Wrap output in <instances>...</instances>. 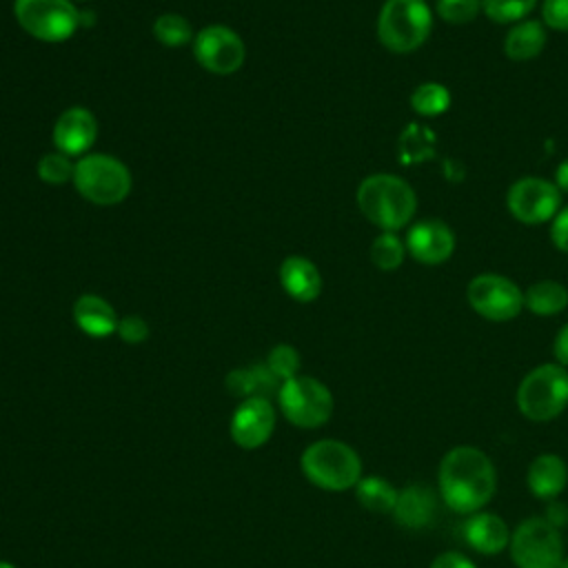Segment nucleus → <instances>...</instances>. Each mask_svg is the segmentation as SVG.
<instances>
[{
    "mask_svg": "<svg viewBox=\"0 0 568 568\" xmlns=\"http://www.w3.org/2000/svg\"><path fill=\"white\" fill-rule=\"evenodd\" d=\"M548 40V29L541 20L526 18L508 27L504 36V53L513 62H528L537 58Z\"/></svg>",
    "mask_w": 568,
    "mask_h": 568,
    "instance_id": "412c9836",
    "label": "nucleus"
},
{
    "mask_svg": "<svg viewBox=\"0 0 568 568\" xmlns=\"http://www.w3.org/2000/svg\"><path fill=\"white\" fill-rule=\"evenodd\" d=\"M115 333L126 344H142L149 337V324L140 315H124L118 320Z\"/></svg>",
    "mask_w": 568,
    "mask_h": 568,
    "instance_id": "473e14b6",
    "label": "nucleus"
},
{
    "mask_svg": "<svg viewBox=\"0 0 568 568\" xmlns=\"http://www.w3.org/2000/svg\"><path fill=\"white\" fill-rule=\"evenodd\" d=\"M541 22L550 31L568 33V0H541Z\"/></svg>",
    "mask_w": 568,
    "mask_h": 568,
    "instance_id": "2f4dec72",
    "label": "nucleus"
},
{
    "mask_svg": "<svg viewBox=\"0 0 568 568\" xmlns=\"http://www.w3.org/2000/svg\"><path fill=\"white\" fill-rule=\"evenodd\" d=\"M193 55L197 64L215 75H231L244 64V42L242 38L224 27L209 24L193 38Z\"/></svg>",
    "mask_w": 568,
    "mask_h": 568,
    "instance_id": "f8f14e48",
    "label": "nucleus"
},
{
    "mask_svg": "<svg viewBox=\"0 0 568 568\" xmlns=\"http://www.w3.org/2000/svg\"><path fill=\"white\" fill-rule=\"evenodd\" d=\"M282 382L268 371L266 364H255L248 368H235L226 375V388L231 395L237 397H266L277 395Z\"/></svg>",
    "mask_w": 568,
    "mask_h": 568,
    "instance_id": "4be33fe9",
    "label": "nucleus"
},
{
    "mask_svg": "<svg viewBox=\"0 0 568 568\" xmlns=\"http://www.w3.org/2000/svg\"><path fill=\"white\" fill-rule=\"evenodd\" d=\"M568 306V288L557 280H539L524 291V308L539 317H552Z\"/></svg>",
    "mask_w": 568,
    "mask_h": 568,
    "instance_id": "5701e85b",
    "label": "nucleus"
},
{
    "mask_svg": "<svg viewBox=\"0 0 568 568\" xmlns=\"http://www.w3.org/2000/svg\"><path fill=\"white\" fill-rule=\"evenodd\" d=\"M526 486L528 490L544 501L557 499L564 488L568 486V466L555 453L537 455L526 470Z\"/></svg>",
    "mask_w": 568,
    "mask_h": 568,
    "instance_id": "a211bd4d",
    "label": "nucleus"
},
{
    "mask_svg": "<svg viewBox=\"0 0 568 568\" xmlns=\"http://www.w3.org/2000/svg\"><path fill=\"white\" fill-rule=\"evenodd\" d=\"M550 242L557 251L568 253V204H564L557 215L550 220Z\"/></svg>",
    "mask_w": 568,
    "mask_h": 568,
    "instance_id": "72a5a7b5",
    "label": "nucleus"
},
{
    "mask_svg": "<svg viewBox=\"0 0 568 568\" xmlns=\"http://www.w3.org/2000/svg\"><path fill=\"white\" fill-rule=\"evenodd\" d=\"M397 488L379 477V475H368V477H362L357 484H355V497L357 501L371 510V513H393L395 508V501H397Z\"/></svg>",
    "mask_w": 568,
    "mask_h": 568,
    "instance_id": "b1692460",
    "label": "nucleus"
},
{
    "mask_svg": "<svg viewBox=\"0 0 568 568\" xmlns=\"http://www.w3.org/2000/svg\"><path fill=\"white\" fill-rule=\"evenodd\" d=\"M404 242L408 255L424 266H439L455 253V233L444 220L437 217L410 224Z\"/></svg>",
    "mask_w": 568,
    "mask_h": 568,
    "instance_id": "ddd939ff",
    "label": "nucleus"
},
{
    "mask_svg": "<svg viewBox=\"0 0 568 568\" xmlns=\"http://www.w3.org/2000/svg\"><path fill=\"white\" fill-rule=\"evenodd\" d=\"M302 470L324 490H346L362 479V459L346 442L320 439L302 453Z\"/></svg>",
    "mask_w": 568,
    "mask_h": 568,
    "instance_id": "39448f33",
    "label": "nucleus"
},
{
    "mask_svg": "<svg viewBox=\"0 0 568 568\" xmlns=\"http://www.w3.org/2000/svg\"><path fill=\"white\" fill-rule=\"evenodd\" d=\"M510 528L497 515L488 510H477L464 521V539L479 555H499L510 544Z\"/></svg>",
    "mask_w": 568,
    "mask_h": 568,
    "instance_id": "dca6fc26",
    "label": "nucleus"
},
{
    "mask_svg": "<svg viewBox=\"0 0 568 568\" xmlns=\"http://www.w3.org/2000/svg\"><path fill=\"white\" fill-rule=\"evenodd\" d=\"M410 109L422 118H437L450 109V91L439 82H422L413 89Z\"/></svg>",
    "mask_w": 568,
    "mask_h": 568,
    "instance_id": "393cba45",
    "label": "nucleus"
},
{
    "mask_svg": "<svg viewBox=\"0 0 568 568\" xmlns=\"http://www.w3.org/2000/svg\"><path fill=\"white\" fill-rule=\"evenodd\" d=\"M368 255H371V262L379 268V271H395L404 264L408 251H406V242L397 235V233H390V231H382L371 248H368Z\"/></svg>",
    "mask_w": 568,
    "mask_h": 568,
    "instance_id": "a878e982",
    "label": "nucleus"
},
{
    "mask_svg": "<svg viewBox=\"0 0 568 568\" xmlns=\"http://www.w3.org/2000/svg\"><path fill=\"white\" fill-rule=\"evenodd\" d=\"M552 355L555 362L568 368V322L557 331L555 342H552Z\"/></svg>",
    "mask_w": 568,
    "mask_h": 568,
    "instance_id": "e433bc0d",
    "label": "nucleus"
},
{
    "mask_svg": "<svg viewBox=\"0 0 568 568\" xmlns=\"http://www.w3.org/2000/svg\"><path fill=\"white\" fill-rule=\"evenodd\" d=\"M13 16L22 31L40 42H64L82 27L73 0H13Z\"/></svg>",
    "mask_w": 568,
    "mask_h": 568,
    "instance_id": "6e6552de",
    "label": "nucleus"
},
{
    "mask_svg": "<svg viewBox=\"0 0 568 568\" xmlns=\"http://www.w3.org/2000/svg\"><path fill=\"white\" fill-rule=\"evenodd\" d=\"M280 284L295 302H313L322 293L320 268L304 255H288L280 264Z\"/></svg>",
    "mask_w": 568,
    "mask_h": 568,
    "instance_id": "6ab92c4d",
    "label": "nucleus"
},
{
    "mask_svg": "<svg viewBox=\"0 0 568 568\" xmlns=\"http://www.w3.org/2000/svg\"><path fill=\"white\" fill-rule=\"evenodd\" d=\"M559 568H568V555L561 559V564H559Z\"/></svg>",
    "mask_w": 568,
    "mask_h": 568,
    "instance_id": "58836bf2",
    "label": "nucleus"
},
{
    "mask_svg": "<svg viewBox=\"0 0 568 568\" xmlns=\"http://www.w3.org/2000/svg\"><path fill=\"white\" fill-rule=\"evenodd\" d=\"M275 428V408L266 397L244 399L231 417V437L240 448H260Z\"/></svg>",
    "mask_w": 568,
    "mask_h": 568,
    "instance_id": "4468645a",
    "label": "nucleus"
},
{
    "mask_svg": "<svg viewBox=\"0 0 568 568\" xmlns=\"http://www.w3.org/2000/svg\"><path fill=\"white\" fill-rule=\"evenodd\" d=\"M153 38L162 44V47H171V49H178V47H184L189 44L195 36H193V29H191V22L180 16V13H162L155 18L153 27Z\"/></svg>",
    "mask_w": 568,
    "mask_h": 568,
    "instance_id": "bb28decb",
    "label": "nucleus"
},
{
    "mask_svg": "<svg viewBox=\"0 0 568 568\" xmlns=\"http://www.w3.org/2000/svg\"><path fill=\"white\" fill-rule=\"evenodd\" d=\"M435 13L453 27L470 24L481 13V0H437Z\"/></svg>",
    "mask_w": 568,
    "mask_h": 568,
    "instance_id": "c756f323",
    "label": "nucleus"
},
{
    "mask_svg": "<svg viewBox=\"0 0 568 568\" xmlns=\"http://www.w3.org/2000/svg\"><path fill=\"white\" fill-rule=\"evenodd\" d=\"M544 517H546L555 528L561 530V528L568 524V506H566L564 501H559V499H552V501H548Z\"/></svg>",
    "mask_w": 568,
    "mask_h": 568,
    "instance_id": "c9c22d12",
    "label": "nucleus"
},
{
    "mask_svg": "<svg viewBox=\"0 0 568 568\" xmlns=\"http://www.w3.org/2000/svg\"><path fill=\"white\" fill-rule=\"evenodd\" d=\"M539 0H481V13L495 24H515L530 16Z\"/></svg>",
    "mask_w": 568,
    "mask_h": 568,
    "instance_id": "cd10ccee",
    "label": "nucleus"
},
{
    "mask_svg": "<svg viewBox=\"0 0 568 568\" xmlns=\"http://www.w3.org/2000/svg\"><path fill=\"white\" fill-rule=\"evenodd\" d=\"M437 488L444 504L459 515H473L497 493V470L477 446L450 448L437 468Z\"/></svg>",
    "mask_w": 568,
    "mask_h": 568,
    "instance_id": "f257e3e1",
    "label": "nucleus"
},
{
    "mask_svg": "<svg viewBox=\"0 0 568 568\" xmlns=\"http://www.w3.org/2000/svg\"><path fill=\"white\" fill-rule=\"evenodd\" d=\"M73 186L87 202L113 206L126 200L131 191V173L113 155L87 153L75 162Z\"/></svg>",
    "mask_w": 568,
    "mask_h": 568,
    "instance_id": "423d86ee",
    "label": "nucleus"
},
{
    "mask_svg": "<svg viewBox=\"0 0 568 568\" xmlns=\"http://www.w3.org/2000/svg\"><path fill=\"white\" fill-rule=\"evenodd\" d=\"M515 402L519 413L530 422H550L568 408V368L548 362L524 375Z\"/></svg>",
    "mask_w": 568,
    "mask_h": 568,
    "instance_id": "20e7f679",
    "label": "nucleus"
},
{
    "mask_svg": "<svg viewBox=\"0 0 568 568\" xmlns=\"http://www.w3.org/2000/svg\"><path fill=\"white\" fill-rule=\"evenodd\" d=\"M0 568H16V566L9 564V561H0Z\"/></svg>",
    "mask_w": 568,
    "mask_h": 568,
    "instance_id": "ea45409f",
    "label": "nucleus"
},
{
    "mask_svg": "<svg viewBox=\"0 0 568 568\" xmlns=\"http://www.w3.org/2000/svg\"><path fill=\"white\" fill-rule=\"evenodd\" d=\"M433 31V11L426 0H386L377 16V40L390 53H413Z\"/></svg>",
    "mask_w": 568,
    "mask_h": 568,
    "instance_id": "7ed1b4c3",
    "label": "nucleus"
},
{
    "mask_svg": "<svg viewBox=\"0 0 568 568\" xmlns=\"http://www.w3.org/2000/svg\"><path fill=\"white\" fill-rule=\"evenodd\" d=\"M357 209L379 231L397 233L417 213V195L413 186L393 173H373L364 178L355 193Z\"/></svg>",
    "mask_w": 568,
    "mask_h": 568,
    "instance_id": "f03ea898",
    "label": "nucleus"
},
{
    "mask_svg": "<svg viewBox=\"0 0 568 568\" xmlns=\"http://www.w3.org/2000/svg\"><path fill=\"white\" fill-rule=\"evenodd\" d=\"M264 364L280 382H286L295 377L300 371V353L291 344H277L268 351V357Z\"/></svg>",
    "mask_w": 568,
    "mask_h": 568,
    "instance_id": "7c9ffc66",
    "label": "nucleus"
},
{
    "mask_svg": "<svg viewBox=\"0 0 568 568\" xmlns=\"http://www.w3.org/2000/svg\"><path fill=\"white\" fill-rule=\"evenodd\" d=\"M98 122L95 115L84 106H71L62 111L53 124V146L55 151L73 158L87 155L95 144Z\"/></svg>",
    "mask_w": 568,
    "mask_h": 568,
    "instance_id": "2eb2a0df",
    "label": "nucleus"
},
{
    "mask_svg": "<svg viewBox=\"0 0 568 568\" xmlns=\"http://www.w3.org/2000/svg\"><path fill=\"white\" fill-rule=\"evenodd\" d=\"M561 206L564 193L557 189L555 182L539 175H526L515 180L506 193L508 213L526 226L550 222Z\"/></svg>",
    "mask_w": 568,
    "mask_h": 568,
    "instance_id": "9b49d317",
    "label": "nucleus"
},
{
    "mask_svg": "<svg viewBox=\"0 0 568 568\" xmlns=\"http://www.w3.org/2000/svg\"><path fill=\"white\" fill-rule=\"evenodd\" d=\"M508 552L517 568H559L566 557L561 530L546 517L524 519L510 532Z\"/></svg>",
    "mask_w": 568,
    "mask_h": 568,
    "instance_id": "0eeeda50",
    "label": "nucleus"
},
{
    "mask_svg": "<svg viewBox=\"0 0 568 568\" xmlns=\"http://www.w3.org/2000/svg\"><path fill=\"white\" fill-rule=\"evenodd\" d=\"M552 182L557 184V189H559L561 193H568V158L557 164V169H555V180H552Z\"/></svg>",
    "mask_w": 568,
    "mask_h": 568,
    "instance_id": "4c0bfd02",
    "label": "nucleus"
},
{
    "mask_svg": "<svg viewBox=\"0 0 568 568\" xmlns=\"http://www.w3.org/2000/svg\"><path fill=\"white\" fill-rule=\"evenodd\" d=\"M277 404L284 417L300 428H317L333 415V395L328 386L306 375H295L282 382Z\"/></svg>",
    "mask_w": 568,
    "mask_h": 568,
    "instance_id": "1a4fd4ad",
    "label": "nucleus"
},
{
    "mask_svg": "<svg viewBox=\"0 0 568 568\" xmlns=\"http://www.w3.org/2000/svg\"><path fill=\"white\" fill-rule=\"evenodd\" d=\"M390 515L406 530L428 528L437 515V497L430 488L410 484L397 493V501Z\"/></svg>",
    "mask_w": 568,
    "mask_h": 568,
    "instance_id": "f3484780",
    "label": "nucleus"
},
{
    "mask_svg": "<svg viewBox=\"0 0 568 568\" xmlns=\"http://www.w3.org/2000/svg\"><path fill=\"white\" fill-rule=\"evenodd\" d=\"M115 308L100 295L84 293L73 304V322L75 326L91 337H109L118 328Z\"/></svg>",
    "mask_w": 568,
    "mask_h": 568,
    "instance_id": "aec40b11",
    "label": "nucleus"
},
{
    "mask_svg": "<svg viewBox=\"0 0 568 568\" xmlns=\"http://www.w3.org/2000/svg\"><path fill=\"white\" fill-rule=\"evenodd\" d=\"M430 568H477L475 561L470 557H466L464 552L457 550H446L442 555H437L430 564Z\"/></svg>",
    "mask_w": 568,
    "mask_h": 568,
    "instance_id": "f704fd0d",
    "label": "nucleus"
},
{
    "mask_svg": "<svg viewBox=\"0 0 568 568\" xmlns=\"http://www.w3.org/2000/svg\"><path fill=\"white\" fill-rule=\"evenodd\" d=\"M466 300L488 322H510L524 311V291L499 273L475 275L466 286Z\"/></svg>",
    "mask_w": 568,
    "mask_h": 568,
    "instance_id": "9d476101",
    "label": "nucleus"
},
{
    "mask_svg": "<svg viewBox=\"0 0 568 568\" xmlns=\"http://www.w3.org/2000/svg\"><path fill=\"white\" fill-rule=\"evenodd\" d=\"M38 178L51 186H58V184H64V182H73V173H75V164L71 162L69 155L60 153V151H51V153H44L40 160H38Z\"/></svg>",
    "mask_w": 568,
    "mask_h": 568,
    "instance_id": "c85d7f7f",
    "label": "nucleus"
}]
</instances>
